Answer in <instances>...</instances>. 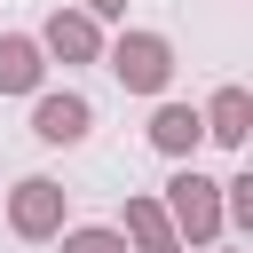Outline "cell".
<instances>
[{
  "label": "cell",
  "instance_id": "1",
  "mask_svg": "<svg viewBox=\"0 0 253 253\" xmlns=\"http://www.w3.org/2000/svg\"><path fill=\"white\" fill-rule=\"evenodd\" d=\"M103 63L126 95H166L174 87V40L150 24H119V40H103Z\"/></svg>",
  "mask_w": 253,
  "mask_h": 253
},
{
  "label": "cell",
  "instance_id": "2",
  "mask_svg": "<svg viewBox=\"0 0 253 253\" xmlns=\"http://www.w3.org/2000/svg\"><path fill=\"white\" fill-rule=\"evenodd\" d=\"M158 206H166V221H174V237H182V245H198V253H206V245H221V182H213V174H198L190 158L174 166V182L158 190Z\"/></svg>",
  "mask_w": 253,
  "mask_h": 253
},
{
  "label": "cell",
  "instance_id": "3",
  "mask_svg": "<svg viewBox=\"0 0 253 253\" xmlns=\"http://www.w3.org/2000/svg\"><path fill=\"white\" fill-rule=\"evenodd\" d=\"M63 221H71V190H63L55 174H24V182L8 190V229H16L24 245H55Z\"/></svg>",
  "mask_w": 253,
  "mask_h": 253
},
{
  "label": "cell",
  "instance_id": "4",
  "mask_svg": "<svg viewBox=\"0 0 253 253\" xmlns=\"http://www.w3.org/2000/svg\"><path fill=\"white\" fill-rule=\"evenodd\" d=\"M32 134L55 142V150H71V142L95 134V103H87L79 87H40V95H32Z\"/></svg>",
  "mask_w": 253,
  "mask_h": 253
},
{
  "label": "cell",
  "instance_id": "5",
  "mask_svg": "<svg viewBox=\"0 0 253 253\" xmlns=\"http://www.w3.org/2000/svg\"><path fill=\"white\" fill-rule=\"evenodd\" d=\"M40 55H55V63H103V24L87 8H55L40 24Z\"/></svg>",
  "mask_w": 253,
  "mask_h": 253
},
{
  "label": "cell",
  "instance_id": "6",
  "mask_svg": "<svg viewBox=\"0 0 253 253\" xmlns=\"http://www.w3.org/2000/svg\"><path fill=\"white\" fill-rule=\"evenodd\" d=\"M142 134H150V150H158V158H174V166H182V158H198L206 119H198V103H166V95H158V111H150V126H142Z\"/></svg>",
  "mask_w": 253,
  "mask_h": 253
},
{
  "label": "cell",
  "instance_id": "7",
  "mask_svg": "<svg viewBox=\"0 0 253 253\" xmlns=\"http://www.w3.org/2000/svg\"><path fill=\"white\" fill-rule=\"evenodd\" d=\"M134 253H182V237H174V221H166V206H158V190H134L126 198V213L111 221Z\"/></svg>",
  "mask_w": 253,
  "mask_h": 253
},
{
  "label": "cell",
  "instance_id": "8",
  "mask_svg": "<svg viewBox=\"0 0 253 253\" xmlns=\"http://www.w3.org/2000/svg\"><path fill=\"white\" fill-rule=\"evenodd\" d=\"M198 119H206V142H221V150H245L253 142V95L245 87H213L198 103Z\"/></svg>",
  "mask_w": 253,
  "mask_h": 253
},
{
  "label": "cell",
  "instance_id": "9",
  "mask_svg": "<svg viewBox=\"0 0 253 253\" xmlns=\"http://www.w3.org/2000/svg\"><path fill=\"white\" fill-rule=\"evenodd\" d=\"M47 87V55L32 32H0V95H40Z\"/></svg>",
  "mask_w": 253,
  "mask_h": 253
},
{
  "label": "cell",
  "instance_id": "10",
  "mask_svg": "<svg viewBox=\"0 0 253 253\" xmlns=\"http://www.w3.org/2000/svg\"><path fill=\"white\" fill-rule=\"evenodd\" d=\"M55 253H126V237L111 229V221H87V229H55Z\"/></svg>",
  "mask_w": 253,
  "mask_h": 253
},
{
  "label": "cell",
  "instance_id": "11",
  "mask_svg": "<svg viewBox=\"0 0 253 253\" xmlns=\"http://www.w3.org/2000/svg\"><path fill=\"white\" fill-rule=\"evenodd\" d=\"M221 229H253V174L221 182Z\"/></svg>",
  "mask_w": 253,
  "mask_h": 253
},
{
  "label": "cell",
  "instance_id": "12",
  "mask_svg": "<svg viewBox=\"0 0 253 253\" xmlns=\"http://www.w3.org/2000/svg\"><path fill=\"white\" fill-rule=\"evenodd\" d=\"M79 8H87L95 24H126V0H79Z\"/></svg>",
  "mask_w": 253,
  "mask_h": 253
},
{
  "label": "cell",
  "instance_id": "13",
  "mask_svg": "<svg viewBox=\"0 0 253 253\" xmlns=\"http://www.w3.org/2000/svg\"><path fill=\"white\" fill-rule=\"evenodd\" d=\"M206 253H229V245H206Z\"/></svg>",
  "mask_w": 253,
  "mask_h": 253
}]
</instances>
